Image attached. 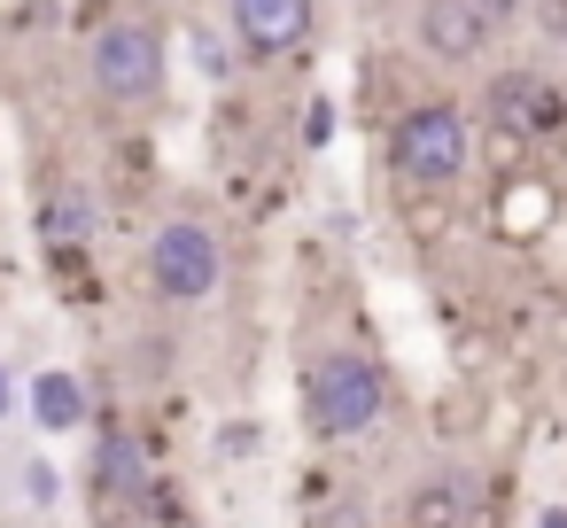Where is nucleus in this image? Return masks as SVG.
<instances>
[{
  "instance_id": "15",
  "label": "nucleus",
  "mask_w": 567,
  "mask_h": 528,
  "mask_svg": "<svg viewBox=\"0 0 567 528\" xmlns=\"http://www.w3.org/2000/svg\"><path fill=\"white\" fill-rule=\"evenodd\" d=\"M303 528H381V520H373V505H365L358 489H334V497H319V505L303 513Z\"/></svg>"
},
{
  "instance_id": "17",
  "label": "nucleus",
  "mask_w": 567,
  "mask_h": 528,
  "mask_svg": "<svg viewBox=\"0 0 567 528\" xmlns=\"http://www.w3.org/2000/svg\"><path fill=\"white\" fill-rule=\"evenodd\" d=\"M24 497L48 513V505H63V474L48 466V458H24Z\"/></svg>"
},
{
  "instance_id": "6",
  "label": "nucleus",
  "mask_w": 567,
  "mask_h": 528,
  "mask_svg": "<svg viewBox=\"0 0 567 528\" xmlns=\"http://www.w3.org/2000/svg\"><path fill=\"white\" fill-rule=\"evenodd\" d=\"M567 218V187L536 164V172H513V179H489V241L505 249H544Z\"/></svg>"
},
{
  "instance_id": "8",
  "label": "nucleus",
  "mask_w": 567,
  "mask_h": 528,
  "mask_svg": "<svg viewBox=\"0 0 567 528\" xmlns=\"http://www.w3.org/2000/svg\"><path fill=\"white\" fill-rule=\"evenodd\" d=\"M482 117H505V125H520L528 141H551V133H567V94H559L544 71H497Z\"/></svg>"
},
{
  "instance_id": "14",
  "label": "nucleus",
  "mask_w": 567,
  "mask_h": 528,
  "mask_svg": "<svg viewBox=\"0 0 567 528\" xmlns=\"http://www.w3.org/2000/svg\"><path fill=\"white\" fill-rule=\"evenodd\" d=\"M474 172H482V179L536 172V141H528L520 125H505V117H482V133H474Z\"/></svg>"
},
{
  "instance_id": "9",
  "label": "nucleus",
  "mask_w": 567,
  "mask_h": 528,
  "mask_svg": "<svg viewBox=\"0 0 567 528\" xmlns=\"http://www.w3.org/2000/svg\"><path fill=\"white\" fill-rule=\"evenodd\" d=\"M412 32H420V48H427L435 63H482V55L497 48V24H489L482 9H466V0H420Z\"/></svg>"
},
{
  "instance_id": "12",
  "label": "nucleus",
  "mask_w": 567,
  "mask_h": 528,
  "mask_svg": "<svg viewBox=\"0 0 567 528\" xmlns=\"http://www.w3.org/2000/svg\"><path fill=\"white\" fill-rule=\"evenodd\" d=\"M466 497H474V482L451 474V466H435V474H420V482L404 489L396 528H466Z\"/></svg>"
},
{
  "instance_id": "20",
  "label": "nucleus",
  "mask_w": 567,
  "mask_h": 528,
  "mask_svg": "<svg viewBox=\"0 0 567 528\" xmlns=\"http://www.w3.org/2000/svg\"><path fill=\"white\" fill-rule=\"evenodd\" d=\"M9 412H17V373L0 365V420H9Z\"/></svg>"
},
{
  "instance_id": "11",
  "label": "nucleus",
  "mask_w": 567,
  "mask_h": 528,
  "mask_svg": "<svg viewBox=\"0 0 567 528\" xmlns=\"http://www.w3.org/2000/svg\"><path fill=\"white\" fill-rule=\"evenodd\" d=\"M24 412H32V427L71 435V427H86V420H94V396H86V381H79L71 365H40V373H32V389H24Z\"/></svg>"
},
{
  "instance_id": "2",
  "label": "nucleus",
  "mask_w": 567,
  "mask_h": 528,
  "mask_svg": "<svg viewBox=\"0 0 567 528\" xmlns=\"http://www.w3.org/2000/svg\"><path fill=\"white\" fill-rule=\"evenodd\" d=\"M474 133L482 117L451 94H420L389 117L381 133V156H389V179L412 187V195H458V179H474Z\"/></svg>"
},
{
  "instance_id": "21",
  "label": "nucleus",
  "mask_w": 567,
  "mask_h": 528,
  "mask_svg": "<svg viewBox=\"0 0 567 528\" xmlns=\"http://www.w3.org/2000/svg\"><path fill=\"white\" fill-rule=\"evenodd\" d=\"M536 528H567V505H544V513H536Z\"/></svg>"
},
{
  "instance_id": "19",
  "label": "nucleus",
  "mask_w": 567,
  "mask_h": 528,
  "mask_svg": "<svg viewBox=\"0 0 567 528\" xmlns=\"http://www.w3.org/2000/svg\"><path fill=\"white\" fill-rule=\"evenodd\" d=\"M528 17H544L551 32H567V0H528Z\"/></svg>"
},
{
  "instance_id": "18",
  "label": "nucleus",
  "mask_w": 567,
  "mask_h": 528,
  "mask_svg": "<svg viewBox=\"0 0 567 528\" xmlns=\"http://www.w3.org/2000/svg\"><path fill=\"white\" fill-rule=\"evenodd\" d=\"M466 9H482V17H489L497 32H513V24L528 17V0H466Z\"/></svg>"
},
{
  "instance_id": "5",
  "label": "nucleus",
  "mask_w": 567,
  "mask_h": 528,
  "mask_svg": "<svg viewBox=\"0 0 567 528\" xmlns=\"http://www.w3.org/2000/svg\"><path fill=\"white\" fill-rule=\"evenodd\" d=\"M226 40L257 71L296 63L319 40V0H226Z\"/></svg>"
},
{
  "instance_id": "13",
  "label": "nucleus",
  "mask_w": 567,
  "mask_h": 528,
  "mask_svg": "<svg viewBox=\"0 0 567 528\" xmlns=\"http://www.w3.org/2000/svg\"><path fill=\"white\" fill-rule=\"evenodd\" d=\"M396 234L420 257H435L443 241H458V195H412V187H396Z\"/></svg>"
},
{
  "instance_id": "4",
  "label": "nucleus",
  "mask_w": 567,
  "mask_h": 528,
  "mask_svg": "<svg viewBox=\"0 0 567 528\" xmlns=\"http://www.w3.org/2000/svg\"><path fill=\"white\" fill-rule=\"evenodd\" d=\"M141 280L156 303L172 311H203L218 288H226V234L195 210H172L148 226V249H141Z\"/></svg>"
},
{
  "instance_id": "10",
  "label": "nucleus",
  "mask_w": 567,
  "mask_h": 528,
  "mask_svg": "<svg viewBox=\"0 0 567 528\" xmlns=\"http://www.w3.org/2000/svg\"><path fill=\"white\" fill-rule=\"evenodd\" d=\"M94 234H102V203H94L79 179H55L48 203H40V241H48V257H79V249H94Z\"/></svg>"
},
{
  "instance_id": "7",
  "label": "nucleus",
  "mask_w": 567,
  "mask_h": 528,
  "mask_svg": "<svg viewBox=\"0 0 567 528\" xmlns=\"http://www.w3.org/2000/svg\"><path fill=\"white\" fill-rule=\"evenodd\" d=\"M86 489L102 497V513H110V520H117V513H133V505H148V489H156V466H148V443H141V427H94Z\"/></svg>"
},
{
  "instance_id": "22",
  "label": "nucleus",
  "mask_w": 567,
  "mask_h": 528,
  "mask_svg": "<svg viewBox=\"0 0 567 528\" xmlns=\"http://www.w3.org/2000/svg\"><path fill=\"white\" fill-rule=\"evenodd\" d=\"M148 9H187V0H148Z\"/></svg>"
},
{
  "instance_id": "3",
  "label": "nucleus",
  "mask_w": 567,
  "mask_h": 528,
  "mask_svg": "<svg viewBox=\"0 0 567 528\" xmlns=\"http://www.w3.org/2000/svg\"><path fill=\"white\" fill-rule=\"evenodd\" d=\"M396 404V381L381 365V350L365 342H334L303 365V427L311 443H365Z\"/></svg>"
},
{
  "instance_id": "16",
  "label": "nucleus",
  "mask_w": 567,
  "mask_h": 528,
  "mask_svg": "<svg viewBox=\"0 0 567 528\" xmlns=\"http://www.w3.org/2000/svg\"><path fill=\"white\" fill-rule=\"evenodd\" d=\"M226 48H234V40L195 32V71H203V79H234V63H241V55H226Z\"/></svg>"
},
{
  "instance_id": "1",
  "label": "nucleus",
  "mask_w": 567,
  "mask_h": 528,
  "mask_svg": "<svg viewBox=\"0 0 567 528\" xmlns=\"http://www.w3.org/2000/svg\"><path fill=\"white\" fill-rule=\"evenodd\" d=\"M86 94L117 117L164 110L172 94V32L156 9H117L86 32Z\"/></svg>"
}]
</instances>
